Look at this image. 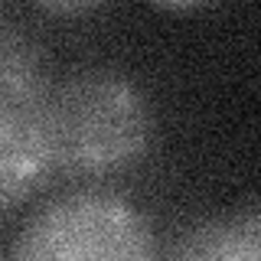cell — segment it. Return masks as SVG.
I'll return each mask as SVG.
<instances>
[{"instance_id":"obj_3","label":"cell","mask_w":261,"mask_h":261,"mask_svg":"<svg viewBox=\"0 0 261 261\" xmlns=\"http://www.w3.org/2000/svg\"><path fill=\"white\" fill-rule=\"evenodd\" d=\"M53 170L36 111L0 105V209L27 199Z\"/></svg>"},{"instance_id":"obj_2","label":"cell","mask_w":261,"mask_h":261,"mask_svg":"<svg viewBox=\"0 0 261 261\" xmlns=\"http://www.w3.org/2000/svg\"><path fill=\"white\" fill-rule=\"evenodd\" d=\"M10 261H153V235L124 196L79 190L30 219Z\"/></svg>"},{"instance_id":"obj_1","label":"cell","mask_w":261,"mask_h":261,"mask_svg":"<svg viewBox=\"0 0 261 261\" xmlns=\"http://www.w3.org/2000/svg\"><path fill=\"white\" fill-rule=\"evenodd\" d=\"M36 121L53 167L75 176H111L134 167L153 134L144 92L118 72H79L49 88Z\"/></svg>"},{"instance_id":"obj_4","label":"cell","mask_w":261,"mask_h":261,"mask_svg":"<svg viewBox=\"0 0 261 261\" xmlns=\"http://www.w3.org/2000/svg\"><path fill=\"white\" fill-rule=\"evenodd\" d=\"M46 92V65L36 39L0 10V105L36 111Z\"/></svg>"},{"instance_id":"obj_5","label":"cell","mask_w":261,"mask_h":261,"mask_svg":"<svg viewBox=\"0 0 261 261\" xmlns=\"http://www.w3.org/2000/svg\"><path fill=\"white\" fill-rule=\"evenodd\" d=\"M170 261H261V222L255 212L202 222L186 232Z\"/></svg>"}]
</instances>
